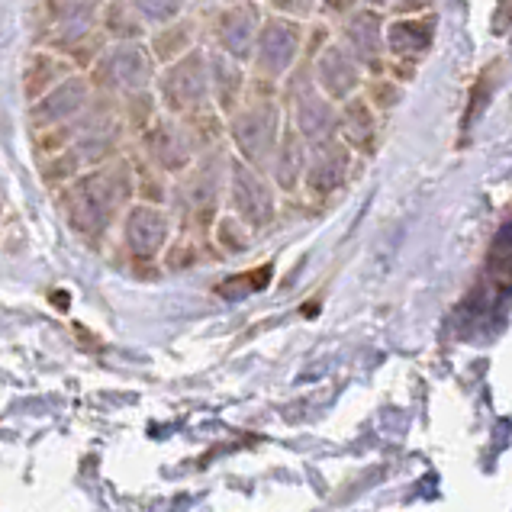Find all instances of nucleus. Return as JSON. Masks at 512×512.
Returning <instances> with one entry per match:
<instances>
[{
	"mask_svg": "<svg viewBox=\"0 0 512 512\" xmlns=\"http://www.w3.org/2000/svg\"><path fill=\"white\" fill-rule=\"evenodd\" d=\"M136 197V171L126 158L87 168L75 174L62 190V210L71 232L87 242H100L123 219L126 207Z\"/></svg>",
	"mask_w": 512,
	"mask_h": 512,
	"instance_id": "1",
	"label": "nucleus"
},
{
	"mask_svg": "<svg viewBox=\"0 0 512 512\" xmlns=\"http://www.w3.org/2000/svg\"><path fill=\"white\" fill-rule=\"evenodd\" d=\"M232 152L226 145L203 152L174 184V203H178V219L184 223L187 236H207L216 216L223 213L226 200V174H229Z\"/></svg>",
	"mask_w": 512,
	"mask_h": 512,
	"instance_id": "2",
	"label": "nucleus"
},
{
	"mask_svg": "<svg viewBox=\"0 0 512 512\" xmlns=\"http://www.w3.org/2000/svg\"><path fill=\"white\" fill-rule=\"evenodd\" d=\"M284 133L281 107L274 104V97L258 91L248 78V94L242 104L226 116V142L229 152L242 158L245 165L258 171H268V162L277 149V139Z\"/></svg>",
	"mask_w": 512,
	"mask_h": 512,
	"instance_id": "3",
	"label": "nucleus"
},
{
	"mask_svg": "<svg viewBox=\"0 0 512 512\" xmlns=\"http://www.w3.org/2000/svg\"><path fill=\"white\" fill-rule=\"evenodd\" d=\"M87 78H91L97 97L123 100L129 94L152 91L155 78H158V62H155V55H152L145 39L107 42L91 62Z\"/></svg>",
	"mask_w": 512,
	"mask_h": 512,
	"instance_id": "4",
	"label": "nucleus"
},
{
	"mask_svg": "<svg viewBox=\"0 0 512 512\" xmlns=\"http://www.w3.org/2000/svg\"><path fill=\"white\" fill-rule=\"evenodd\" d=\"M49 46L75 68H91L107 46L100 33V0H46Z\"/></svg>",
	"mask_w": 512,
	"mask_h": 512,
	"instance_id": "5",
	"label": "nucleus"
},
{
	"mask_svg": "<svg viewBox=\"0 0 512 512\" xmlns=\"http://www.w3.org/2000/svg\"><path fill=\"white\" fill-rule=\"evenodd\" d=\"M152 91L158 100V110L171 113V116H187V113L213 107L210 104L207 46H197L168 65H158V78H155Z\"/></svg>",
	"mask_w": 512,
	"mask_h": 512,
	"instance_id": "6",
	"label": "nucleus"
},
{
	"mask_svg": "<svg viewBox=\"0 0 512 512\" xmlns=\"http://www.w3.org/2000/svg\"><path fill=\"white\" fill-rule=\"evenodd\" d=\"M139 142L145 162L152 165V171L165 174V178H178L203 155V145L194 126L187 123V116H171L162 110L139 133Z\"/></svg>",
	"mask_w": 512,
	"mask_h": 512,
	"instance_id": "7",
	"label": "nucleus"
},
{
	"mask_svg": "<svg viewBox=\"0 0 512 512\" xmlns=\"http://www.w3.org/2000/svg\"><path fill=\"white\" fill-rule=\"evenodd\" d=\"M210 17H203V39L210 49H219L248 65L265 13L258 0H219L210 4Z\"/></svg>",
	"mask_w": 512,
	"mask_h": 512,
	"instance_id": "8",
	"label": "nucleus"
},
{
	"mask_svg": "<svg viewBox=\"0 0 512 512\" xmlns=\"http://www.w3.org/2000/svg\"><path fill=\"white\" fill-rule=\"evenodd\" d=\"M297 52H300V23L281 17V13H271V17L261 20L252 58H248V75L258 84H277L290 75V68L297 62Z\"/></svg>",
	"mask_w": 512,
	"mask_h": 512,
	"instance_id": "9",
	"label": "nucleus"
},
{
	"mask_svg": "<svg viewBox=\"0 0 512 512\" xmlns=\"http://www.w3.org/2000/svg\"><path fill=\"white\" fill-rule=\"evenodd\" d=\"M226 207L229 213L242 219L248 229H265L277 213V197L274 187L265 178V171L245 165L242 158H229V174H226Z\"/></svg>",
	"mask_w": 512,
	"mask_h": 512,
	"instance_id": "10",
	"label": "nucleus"
},
{
	"mask_svg": "<svg viewBox=\"0 0 512 512\" xmlns=\"http://www.w3.org/2000/svg\"><path fill=\"white\" fill-rule=\"evenodd\" d=\"M174 216L162 203L133 200L123 213V248L136 265H152L165 255Z\"/></svg>",
	"mask_w": 512,
	"mask_h": 512,
	"instance_id": "11",
	"label": "nucleus"
},
{
	"mask_svg": "<svg viewBox=\"0 0 512 512\" xmlns=\"http://www.w3.org/2000/svg\"><path fill=\"white\" fill-rule=\"evenodd\" d=\"M94 84L87 75H78V71H71L68 78H62L55 87H49L46 94L29 100V120H33L36 129H58V126H68L71 120H78V116L94 104Z\"/></svg>",
	"mask_w": 512,
	"mask_h": 512,
	"instance_id": "12",
	"label": "nucleus"
},
{
	"mask_svg": "<svg viewBox=\"0 0 512 512\" xmlns=\"http://www.w3.org/2000/svg\"><path fill=\"white\" fill-rule=\"evenodd\" d=\"M207 68H210V104L226 120L248 94V65L207 46Z\"/></svg>",
	"mask_w": 512,
	"mask_h": 512,
	"instance_id": "13",
	"label": "nucleus"
},
{
	"mask_svg": "<svg viewBox=\"0 0 512 512\" xmlns=\"http://www.w3.org/2000/svg\"><path fill=\"white\" fill-rule=\"evenodd\" d=\"M145 42H149V49H152L158 65H168V62H174V58L187 55L190 49L207 46V42H203V20L190 17V13H184V17L171 20L165 26L149 29Z\"/></svg>",
	"mask_w": 512,
	"mask_h": 512,
	"instance_id": "14",
	"label": "nucleus"
},
{
	"mask_svg": "<svg viewBox=\"0 0 512 512\" xmlns=\"http://www.w3.org/2000/svg\"><path fill=\"white\" fill-rule=\"evenodd\" d=\"M271 178L277 181V187L294 190L300 184V178L306 174V149H303V136L294 126H284L281 139H277V149L268 162Z\"/></svg>",
	"mask_w": 512,
	"mask_h": 512,
	"instance_id": "15",
	"label": "nucleus"
},
{
	"mask_svg": "<svg viewBox=\"0 0 512 512\" xmlns=\"http://www.w3.org/2000/svg\"><path fill=\"white\" fill-rule=\"evenodd\" d=\"M100 33L107 42H133L149 36V26L142 23L129 0H104L100 4Z\"/></svg>",
	"mask_w": 512,
	"mask_h": 512,
	"instance_id": "16",
	"label": "nucleus"
},
{
	"mask_svg": "<svg viewBox=\"0 0 512 512\" xmlns=\"http://www.w3.org/2000/svg\"><path fill=\"white\" fill-rule=\"evenodd\" d=\"M71 65L65 55L58 52H36L33 58L26 62V75H23V84H26V97L36 100L49 91V87H55L62 78L71 75Z\"/></svg>",
	"mask_w": 512,
	"mask_h": 512,
	"instance_id": "17",
	"label": "nucleus"
},
{
	"mask_svg": "<svg viewBox=\"0 0 512 512\" xmlns=\"http://www.w3.org/2000/svg\"><path fill=\"white\" fill-rule=\"evenodd\" d=\"M358 75H355V65L348 62V58L332 49L319 58V84H323V91L332 94V97H345L351 87H355Z\"/></svg>",
	"mask_w": 512,
	"mask_h": 512,
	"instance_id": "18",
	"label": "nucleus"
},
{
	"mask_svg": "<svg viewBox=\"0 0 512 512\" xmlns=\"http://www.w3.org/2000/svg\"><path fill=\"white\" fill-rule=\"evenodd\" d=\"M294 107H297V133L306 139H323L329 133V116H326V104L319 100L313 91H297L294 97Z\"/></svg>",
	"mask_w": 512,
	"mask_h": 512,
	"instance_id": "19",
	"label": "nucleus"
},
{
	"mask_svg": "<svg viewBox=\"0 0 512 512\" xmlns=\"http://www.w3.org/2000/svg\"><path fill=\"white\" fill-rule=\"evenodd\" d=\"M129 4L136 7V13L142 17L145 26L155 29V26H165L171 20L184 17L194 0H129Z\"/></svg>",
	"mask_w": 512,
	"mask_h": 512,
	"instance_id": "20",
	"label": "nucleus"
},
{
	"mask_svg": "<svg viewBox=\"0 0 512 512\" xmlns=\"http://www.w3.org/2000/svg\"><path fill=\"white\" fill-rule=\"evenodd\" d=\"M210 232H213L216 245L223 248L226 255H239V252H245V248H248V239H252V232H248V226L242 223V219L232 216V213H219Z\"/></svg>",
	"mask_w": 512,
	"mask_h": 512,
	"instance_id": "21",
	"label": "nucleus"
},
{
	"mask_svg": "<svg viewBox=\"0 0 512 512\" xmlns=\"http://www.w3.org/2000/svg\"><path fill=\"white\" fill-rule=\"evenodd\" d=\"M339 158H335V149H326V152H319L310 165H306V187L313 190V194H329V190L335 187V181H339Z\"/></svg>",
	"mask_w": 512,
	"mask_h": 512,
	"instance_id": "22",
	"label": "nucleus"
},
{
	"mask_svg": "<svg viewBox=\"0 0 512 512\" xmlns=\"http://www.w3.org/2000/svg\"><path fill=\"white\" fill-rule=\"evenodd\" d=\"M268 277H271V265L255 268V271H242V274H236V277H229V281L216 284V294H219V297H226V300H242L245 294L265 290Z\"/></svg>",
	"mask_w": 512,
	"mask_h": 512,
	"instance_id": "23",
	"label": "nucleus"
},
{
	"mask_svg": "<svg viewBox=\"0 0 512 512\" xmlns=\"http://www.w3.org/2000/svg\"><path fill=\"white\" fill-rule=\"evenodd\" d=\"M274 13H281V17H290V20H303L310 17V10L316 7V0H268Z\"/></svg>",
	"mask_w": 512,
	"mask_h": 512,
	"instance_id": "24",
	"label": "nucleus"
},
{
	"mask_svg": "<svg viewBox=\"0 0 512 512\" xmlns=\"http://www.w3.org/2000/svg\"><path fill=\"white\" fill-rule=\"evenodd\" d=\"M197 4H203V7H210V4H219V0H197Z\"/></svg>",
	"mask_w": 512,
	"mask_h": 512,
	"instance_id": "25",
	"label": "nucleus"
},
{
	"mask_svg": "<svg viewBox=\"0 0 512 512\" xmlns=\"http://www.w3.org/2000/svg\"><path fill=\"white\" fill-rule=\"evenodd\" d=\"M100 4H104V0H100Z\"/></svg>",
	"mask_w": 512,
	"mask_h": 512,
	"instance_id": "26",
	"label": "nucleus"
}]
</instances>
